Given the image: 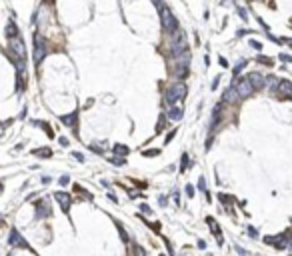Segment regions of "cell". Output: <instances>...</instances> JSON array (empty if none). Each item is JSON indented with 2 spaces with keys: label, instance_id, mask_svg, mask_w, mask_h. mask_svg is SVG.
Instances as JSON below:
<instances>
[{
  "label": "cell",
  "instance_id": "cell-1",
  "mask_svg": "<svg viewBox=\"0 0 292 256\" xmlns=\"http://www.w3.org/2000/svg\"><path fill=\"white\" fill-rule=\"evenodd\" d=\"M168 48H170V56H174V58H178V56H182V54H184V52H188L186 32H184V30H180V28L172 32Z\"/></svg>",
  "mask_w": 292,
  "mask_h": 256
},
{
  "label": "cell",
  "instance_id": "cell-2",
  "mask_svg": "<svg viewBox=\"0 0 292 256\" xmlns=\"http://www.w3.org/2000/svg\"><path fill=\"white\" fill-rule=\"evenodd\" d=\"M186 84L182 82V80H176V82H172L170 84V88L166 90V96H164V100H166V104H170V106H174L176 102H180V100H184V96H186Z\"/></svg>",
  "mask_w": 292,
  "mask_h": 256
},
{
  "label": "cell",
  "instance_id": "cell-3",
  "mask_svg": "<svg viewBox=\"0 0 292 256\" xmlns=\"http://www.w3.org/2000/svg\"><path fill=\"white\" fill-rule=\"evenodd\" d=\"M160 24H162V28H164L166 32L178 30V20H176V16L172 14V10L166 6V4L160 6Z\"/></svg>",
  "mask_w": 292,
  "mask_h": 256
},
{
  "label": "cell",
  "instance_id": "cell-4",
  "mask_svg": "<svg viewBox=\"0 0 292 256\" xmlns=\"http://www.w3.org/2000/svg\"><path fill=\"white\" fill-rule=\"evenodd\" d=\"M174 68H172V74H174V78L178 80H182V78H186V74H188V70H190V54L184 52L182 56H178L174 58Z\"/></svg>",
  "mask_w": 292,
  "mask_h": 256
},
{
  "label": "cell",
  "instance_id": "cell-5",
  "mask_svg": "<svg viewBox=\"0 0 292 256\" xmlns=\"http://www.w3.org/2000/svg\"><path fill=\"white\" fill-rule=\"evenodd\" d=\"M8 48H10V52L14 54V58H18V60H26V46H24V40L18 36H14V38H10L8 40Z\"/></svg>",
  "mask_w": 292,
  "mask_h": 256
},
{
  "label": "cell",
  "instance_id": "cell-6",
  "mask_svg": "<svg viewBox=\"0 0 292 256\" xmlns=\"http://www.w3.org/2000/svg\"><path fill=\"white\" fill-rule=\"evenodd\" d=\"M44 56H46V42L40 32H34V64L36 66H40Z\"/></svg>",
  "mask_w": 292,
  "mask_h": 256
},
{
  "label": "cell",
  "instance_id": "cell-7",
  "mask_svg": "<svg viewBox=\"0 0 292 256\" xmlns=\"http://www.w3.org/2000/svg\"><path fill=\"white\" fill-rule=\"evenodd\" d=\"M234 88H236V92H238L240 98H250V96L254 94V86L250 84L248 76H242V78L236 80V82H234Z\"/></svg>",
  "mask_w": 292,
  "mask_h": 256
},
{
  "label": "cell",
  "instance_id": "cell-8",
  "mask_svg": "<svg viewBox=\"0 0 292 256\" xmlns=\"http://www.w3.org/2000/svg\"><path fill=\"white\" fill-rule=\"evenodd\" d=\"M8 244H10V246H14V248H26V250H32V248H30V244L24 240V238H22V234L16 230V228H12V230H10ZM32 252H34V250H32Z\"/></svg>",
  "mask_w": 292,
  "mask_h": 256
},
{
  "label": "cell",
  "instance_id": "cell-9",
  "mask_svg": "<svg viewBox=\"0 0 292 256\" xmlns=\"http://www.w3.org/2000/svg\"><path fill=\"white\" fill-rule=\"evenodd\" d=\"M54 198H56L58 204H60V208H62L64 214H70V194L62 190V192H56V194H54Z\"/></svg>",
  "mask_w": 292,
  "mask_h": 256
},
{
  "label": "cell",
  "instance_id": "cell-10",
  "mask_svg": "<svg viewBox=\"0 0 292 256\" xmlns=\"http://www.w3.org/2000/svg\"><path fill=\"white\" fill-rule=\"evenodd\" d=\"M248 80H250V84L254 86V90H260L266 86V78L260 74V72H250L248 74Z\"/></svg>",
  "mask_w": 292,
  "mask_h": 256
},
{
  "label": "cell",
  "instance_id": "cell-11",
  "mask_svg": "<svg viewBox=\"0 0 292 256\" xmlns=\"http://www.w3.org/2000/svg\"><path fill=\"white\" fill-rule=\"evenodd\" d=\"M60 122L66 124V126H70V128H74V132L78 134V130H76V126H78V110L70 112V114H66V116H60Z\"/></svg>",
  "mask_w": 292,
  "mask_h": 256
},
{
  "label": "cell",
  "instance_id": "cell-12",
  "mask_svg": "<svg viewBox=\"0 0 292 256\" xmlns=\"http://www.w3.org/2000/svg\"><path fill=\"white\" fill-rule=\"evenodd\" d=\"M286 234H282V236H266L264 238V242L266 244H272V246H276V248H286L288 246V240H286Z\"/></svg>",
  "mask_w": 292,
  "mask_h": 256
},
{
  "label": "cell",
  "instance_id": "cell-13",
  "mask_svg": "<svg viewBox=\"0 0 292 256\" xmlns=\"http://www.w3.org/2000/svg\"><path fill=\"white\" fill-rule=\"evenodd\" d=\"M238 98H240V96H238V92H236L234 84H232V86H228V88L224 90V94H222V102H224V104H234Z\"/></svg>",
  "mask_w": 292,
  "mask_h": 256
},
{
  "label": "cell",
  "instance_id": "cell-14",
  "mask_svg": "<svg viewBox=\"0 0 292 256\" xmlns=\"http://www.w3.org/2000/svg\"><path fill=\"white\" fill-rule=\"evenodd\" d=\"M52 214V210H50V206H48L46 200H40L38 204H36V218H46V216H50Z\"/></svg>",
  "mask_w": 292,
  "mask_h": 256
},
{
  "label": "cell",
  "instance_id": "cell-15",
  "mask_svg": "<svg viewBox=\"0 0 292 256\" xmlns=\"http://www.w3.org/2000/svg\"><path fill=\"white\" fill-rule=\"evenodd\" d=\"M278 94H286L292 98V82L290 80H280L278 82Z\"/></svg>",
  "mask_w": 292,
  "mask_h": 256
},
{
  "label": "cell",
  "instance_id": "cell-16",
  "mask_svg": "<svg viewBox=\"0 0 292 256\" xmlns=\"http://www.w3.org/2000/svg\"><path fill=\"white\" fill-rule=\"evenodd\" d=\"M166 118H170V120L178 122V120L182 118V108H178V106H170V110L166 112Z\"/></svg>",
  "mask_w": 292,
  "mask_h": 256
},
{
  "label": "cell",
  "instance_id": "cell-17",
  "mask_svg": "<svg viewBox=\"0 0 292 256\" xmlns=\"http://www.w3.org/2000/svg\"><path fill=\"white\" fill-rule=\"evenodd\" d=\"M6 36H8V40L10 38H14V36H18V26H16V22L12 18L8 20V24H6Z\"/></svg>",
  "mask_w": 292,
  "mask_h": 256
},
{
  "label": "cell",
  "instance_id": "cell-18",
  "mask_svg": "<svg viewBox=\"0 0 292 256\" xmlns=\"http://www.w3.org/2000/svg\"><path fill=\"white\" fill-rule=\"evenodd\" d=\"M26 72H16V92H22L26 88V78H24Z\"/></svg>",
  "mask_w": 292,
  "mask_h": 256
},
{
  "label": "cell",
  "instance_id": "cell-19",
  "mask_svg": "<svg viewBox=\"0 0 292 256\" xmlns=\"http://www.w3.org/2000/svg\"><path fill=\"white\" fill-rule=\"evenodd\" d=\"M206 222H208V226H210V232H212V234H216V238H218V236H222V232H220V226L216 224V220L212 218V216H208V218H206Z\"/></svg>",
  "mask_w": 292,
  "mask_h": 256
},
{
  "label": "cell",
  "instance_id": "cell-20",
  "mask_svg": "<svg viewBox=\"0 0 292 256\" xmlns=\"http://www.w3.org/2000/svg\"><path fill=\"white\" fill-rule=\"evenodd\" d=\"M112 152H114V156H128L130 148H128V146H124V144H114Z\"/></svg>",
  "mask_w": 292,
  "mask_h": 256
},
{
  "label": "cell",
  "instance_id": "cell-21",
  "mask_svg": "<svg viewBox=\"0 0 292 256\" xmlns=\"http://www.w3.org/2000/svg\"><path fill=\"white\" fill-rule=\"evenodd\" d=\"M32 154H34V156H42V158H48V156H52V150L50 148H36V150H32Z\"/></svg>",
  "mask_w": 292,
  "mask_h": 256
},
{
  "label": "cell",
  "instance_id": "cell-22",
  "mask_svg": "<svg viewBox=\"0 0 292 256\" xmlns=\"http://www.w3.org/2000/svg\"><path fill=\"white\" fill-rule=\"evenodd\" d=\"M104 148H106V142H92V144H90V150L96 152V154H102Z\"/></svg>",
  "mask_w": 292,
  "mask_h": 256
},
{
  "label": "cell",
  "instance_id": "cell-23",
  "mask_svg": "<svg viewBox=\"0 0 292 256\" xmlns=\"http://www.w3.org/2000/svg\"><path fill=\"white\" fill-rule=\"evenodd\" d=\"M110 164H114V166H124V164H126V156H112V158H110Z\"/></svg>",
  "mask_w": 292,
  "mask_h": 256
},
{
  "label": "cell",
  "instance_id": "cell-24",
  "mask_svg": "<svg viewBox=\"0 0 292 256\" xmlns=\"http://www.w3.org/2000/svg\"><path fill=\"white\" fill-rule=\"evenodd\" d=\"M116 228H118V232H120V238H122V242H128V234L124 232V228H122V224L116 220Z\"/></svg>",
  "mask_w": 292,
  "mask_h": 256
},
{
  "label": "cell",
  "instance_id": "cell-25",
  "mask_svg": "<svg viewBox=\"0 0 292 256\" xmlns=\"http://www.w3.org/2000/svg\"><path fill=\"white\" fill-rule=\"evenodd\" d=\"M188 154H182V162H180V172H186V168H188Z\"/></svg>",
  "mask_w": 292,
  "mask_h": 256
},
{
  "label": "cell",
  "instance_id": "cell-26",
  "mask_svg": "<svg viewBox=\"0 0 292 256\" xmlns=\"http://www.w3.org/2000/svg\"><path fill=\"white\" fill-rule=\"evenodd\" d=\"M164 122H166V116L162 114V116H160V120H158V124H156V132H158V134L162 132V130H164Z\"/></svg>",
  "mask_w": 292,
  "mask_h": 256
},
{
  "label": "cell",
  "instance_id": "cell-27",
  "mask_svg": "<svg viewBox=\"0 0 292 256\" xmlns=\"http://www.w3.org/2000/svg\"><path fill=\"white\" fill-rule=\"evenodd\" d=\"M244 66H246V62H244V60H240V62L234 66V70H232V74H234V76H238V72H240V70L244 68Z\"/></svg>",
  "mask_w": 292,
  "mask_h": 256
},
{
  "label": "cell",
  "instance_id": "cell-28",
  "mask_svg": "<svg viewBox=\"0 0 292 256\" xmlns=\"http://www.w3.org/2000/svg\"><path fill=\"white\" fill-rule=\"evenodd\" d=\"M74 192H80V194H84L86 198H92V196H90L88 192H86V190H84L82 186H78V184H74Z\"/></svg>",
  "mask_w": 292,
  "mask_h": 256
},
{
  "label": "cell",
  "instance_id": "cell-29",
  "mask_svg": "<svg viewBox=\"0 0 292 256\" xmlns=\"http://www.w3.org/2000/svg\"><path fill=\"white\" fill-rule=\"evenodd\" d=\"M142 154L148 156V158H152V156H158V154H160V150H144Z\"/></svg>",
  "mask_w": 292,
  "mask_h": 256
},
{
  "label": "cell",
  "instance_id": "cell-30",
  "mask_svg": "<svg viewBox=\"0 0 292 256\" xmlns=\"http://www.w3.org/2000/svg\"><path fill=\"white\" fill-rule=\"evenodd\" d=\"M218 198H220V202H224V204H230V202H232L230 196H226V194H222V192L218 194Z\"/></svg>",
  "mask_w": 292,
  "mask_h": 256
},
{
  "label": "cell",
  "instance_id": "cell-31",
  "mask_svg": "<svg viewBox=\"0 0 292 256\" xmlns=\"http://www.w3.org/2000/svg\"><path fill=\"white\" fill-rule=\"evenodd\" d=\"M140 212H144V214L150 216V214H152V208H150L148 204H140Z\"/></svg>",
  "mask_w": 292,
  "mask_h": 256
},
{
  "label": "cell",
  "instance_id": "cell-32",
  "mask_svg": "<svg viewBox=\"0 0 292 256\" xmlns=\"http://www.w3.org/2000/svg\"><path fill=\"white\" fill-rule=\"evenodd\" d=\"M174 136H176V128H174V130H170V132H168V134H166V138H164V144H168V142H170V140H172V138H174Z\"/></svg>",
  "mask_w": 292,
  "mask_h": 256
},
{
  "label": "cell",
  "instance_id": "cell-33",
  "mask_svg": "<svg viewBox=\"0 0 292 256\" xmlns=\"http://www.w3.org/2000/svg\"><path fill=\"white\" fill-rule=\"evenodd\" d=\"M234 248H236V252H238L240 256H250V252H248V250H244V248H242V246H238V244H236Z\"/></svg>",
  "mask_w": 292,
  "mask_h": 256
},
{
  "label": "cell",
  "instance_id": "cell-34",
  "mask_svg": "<svg viewBox=\"0 0 292 256\" xmlns=\"http://www.w3.org/2000/svg\"><path fill=\"white\" fill-rule=\"evenodd\" d=\"M184 190H186V196H188V198H192V196H194V186H192V184H186Z\"/></svg>",
  "mask_w": 292,
  "mask_h": 256
},
{
  "label": "cell",
  "instance_id": "cell-35",
  "mask_svg": "<svg viewBox=\"0 0 292 256\" xmlns=\"http://www.w3.org/2000/svg\"><path fill=\"white\" fill-rule=\"evenodd\" d=\"M258 62H262V64H266V66H272V60L266 56H258Z\"/></svg>",
  "mask_w": 292,
  "mask_h": 256
},
{
  "label": "cell",
  "instance_id": "cell-36",
  "mask_svg": "<svg viewBox=\"0 0 292 256\" xmlns=\"http://www.w3.org/2000/svg\"><path fill=\"white\" fill-rule=\"evenodd\" d=\"M68 182H70V178H68V176H60V178H58V184H60V186H66Z\"/></svg>",
  "mask_w": 292,
  "mask_h": 256
},
{
  "label": "cell",
  "instance_id": "cell-37",
  "mask_svg": "<svg viewBox=\"0 0 292 256\" xmlns=\"http://www.w3.org/2000/svg\"><path fill=\"white\" fill-rule=\"evenodd\" d=\"M134 256H146V252L140 246H134Z\"/></svg>",
  "mask_w": 292,
  "mask_h": 256
},
{
  "label": "cell",
  "instance_id": "cell-38",
  "mask_svg": "<svg viewBox=\"0 0 292 256\" xmlns=\"http://www.w3.org/2000/svg\"><path fill=\"white\" fill-rule=\"evenodd\" d=\"M250 46L254 48V50H262V44H260V42H256V40H250Z\"/></svg>",
  "mask_w": 292,
  "mask_h": 256
},
{
  "label": "cell",
  "instance_id": "cell-39",
  "mask_svg": "<svg viewBox=\"0 0 292 256\" xmlns=\"http://www.w3.org/2000/svg\"><path fill=\"white\" fill-rule=\"evenodd\" d=\"M72 156H74L78 162H84V154H82V152H72Z\"/></svg>",
  "mask_w": 292,
  "mask_h": 256
},
{
  "label": "cell",
  "instance_id": "cell-40",
  "mask_svg": "<svg viewBox=\"0 0 292 256\" xmlns=\"http://www.w3.org/2000/svg\"><path fill=\"white\" fill-rule=\"evenodd\" d=\"M164 242H166V246H168V252H170V256H176V254H174V248H172V244H170V240H168V238H164Z\"/></svg>",
  "mask_w": 292,
  "mask_h": 256
},
{
  "label": "cell",
  "instance_id": "cell-41",
  "mask_svg": "<svg viewBox=\"0 0 292 256\" xmlns=\"http://www.w3.org/2000/svg\"><path fill=\"white\" fill-rule=\"evenodd\" d=\"M238 14H240V18H242V20H248V12H246L244 8H238Z\"/></svg>",
  "mask_w": 292,
  "mask_h": 256
},
{
  "label": "cell",
  "instance_id": "cell-42",
  "mask_svg": "<svg viewBox=\"0 0 292 256\" xmlns=\"http://www.w3.org/2000/svg\"><path fill=\"white\" fill-rule=\"evenodd\" d=\"M278 58H280V60H284V62H292V56H290V54H280Z\"/></svg>",
  "mask_w": 292,
  "mask_h": 256
},
{
  "label": "cell",
  "instance_id": "cell-43",
  "mask_svg": "<svg viewBox=\"0 0 292 256\" xmlns=\"http://www.w3.org/2000/svg\"><path fill=\"white\" fill-rule=\"evenodd\" d=\"M150 228H152L154 232H160V228H162V226H160V222H152V224H150Z\"/></svg>",
  "mask_w": 292,
  "mask_h": 256
},
{
  "label": "cell",
  "instance_id": "cell-44",
  "mask_svg": "<svg viewBox=\"0 0 292 256\" xmlns=\"http://www.w3.org/2000/svg\"><path fill=\"white\" fill-rule=\"evenodd\" d=\"M198 188L202 190V192H206V184H204V178H200V180H198Z\"/></svg>",
  "mask_w": 292,
  "mask_h": 256
},
{
  "label": "cell",
  "instance_id": "cell-45",
  "mask_svg": "<svg viewBox=\"0 0 292 256\" xmlns=\"http://www.w3.org/2000/svg\"><path fill=\"white\" fill-rule=\"evenodd\" d=\"M218 62H220V66H222V68H228V60H226V58L220 56V58H218Z\"/></svg>",
  "mask_w": 292,
  "mask_h": 256
},
{
  "label": "cell",
  "instance_id": "cell-46",
  "mask_svg": "<svg viewBox=\"0 0 292 256\" xmlns=\"http://www.w3.org/2000/svg\"><path fill=\"white\" fill-rule=\"evenodd\" d=\"M248 234H250L252 238H256L258 236V232H256V228H252V226H248Z\"/></svg>",
  "mask_w": 292,
  "mask_h": 256
},
{
  "label": "cell",
  "instance_id": "cell-47",
  "mask_svg": "<svg viewBox=\"0 0 292 256\" xmlns=\"http://www.w3.org/2000/svg\"><path fill=\"white\" fill-rule=\"evenodd\" d=\"M58 142H60L62 146H68V138H66V136H60V138H58Z\"/></svg>",
  "mask_w": 292,
  "mask_h": 256
},
{
  "label": "cell",
  "instance_id": "cell-48",
  "mask_svg": "<svg viewBox=\"0 0 292 256\" xmlns=\"http://www.w3.org/2000/svg\"><path fill=\"white\" fill-rule=\"evenodd\" d=\"M218 82H220V76H216V78H214V82H212V90L218 88Z\"/></svg>",
  "mask_w": 292,
  "mask_h": 256
},
{
  "label": "cell",
  "instance_id": "cell-49",
  "mask_svg": "<svg viewBox=\"0 0 292 256\" xmlns=\"http://www.w3.org/2000/svg\"><path fill=\"white\" fill-rule=\"evenodd\" d=\"M198 248L204 250V248H206V242H204V240H198Z\"/></svg>",
  "mask_w": 292,
  "mask_h": 256
},
{
  "label": "cell",
  "instance_id": "cell-50",
  "mask_svg": "<svg viewBox=\"0 0 292 256\" xmlns=\"http://www.w3.org/2000/svg\"><path fill=\"white\" fill-rule=\"evenodd\" d=\"M166 202H168V200H166V196H160V204L166 206Z\"/></svg>",
  "mask_w": 292,
  "mask_h": 256
},
{
  "label": "cell",
  "instance_id": "cell-51",
  "mask_svg": "<svg viewBox=\"0 0 292 256\" xmlns=\"http://www.w3.org/2000/svg\"><path fill=\"white\" fill-rule=\"evenodd\" d=\"M42 182H44V184H50V176H42Z\"/></svg>",
  "mask_w": 292,
  "mask_h": 256
},
{
  "label": "cell",
  "instance_id": "cell-52",
  "mask_svg": "<svg viewBox=\"0 0 292 256\" xmlns=\"http://www.w3.org/2000/svg\"><path fill=\"white\" fill-rule=\"evenodd\" d=\"M154 4H156V6L160 8V6H162V4H164V2H162V0H154Z\"/></svg>",
  "mask_w": 292,
  "mask_h": 256
},
{
  "label": "cell",
  "instance_id": "cell-53",
  "mask_svg": "<svg viewBox=\"0 0 292 256\" xmlns=\"http://www.w3.org/2000/svg\"><path fill=\"white\" fill-rule=\"evenodd\" d=\"M282 42H286L288 46H292V38H286V40H282Z\"/></svg>",
  "mask_w": 292,
  "mask_h": 256
},
{
  "label": "cell",
  "instance_id": "cell-54",
  "mask_svg": "<svg viewBox=\"0 0 292 256\" xmlns=\"http://www.w3.org/2000/svg\"><path fill=\"white\" fill-rule=\"evenodd\" d=\"M0 222H2V216H0Z\"/></svg>",
  "mask_w": 292,
  "mask_h": 256
},
{
  "label": "cell",
  "instance_id": "cell-55",
  "mask_svg": "<svg viewBox=\"0 0 292 256\" xmlns=\"http://www.w3.org/2000/svg\"><path fill=\"white\" fill-rule=\"evenodd\" d=\"M158 256H164V254H158Z\"/></svg>",
  "mask_w": 292,
  "mask_h": 256
},
{
  "label": "cell",
  "instance_id": "cell-56",
  "mask_svg": "<svg viewBox=\"0 0 292 256\" xmlns=\"http://www.w3.org/2000/svg\"><path fill=\"white\" fill-rule=\"evenodd\" d=\"M0 188H2V186H0Z\"/></svg>",
  "mask_w": 292,
  "mask_h": 256
}]
</instances>
